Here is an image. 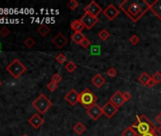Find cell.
Listing matches in <instances>:
<instances>
[{
  "mask_svg": "<svg viewBox=\"0 0 161 136\" xmlns=\"http://www.w3.org/2000/svg\"><path fill=\"white\" fill-rule=\"evenodd\" d=\"M121 9L130 18L134 23L137 22L148 10H150L149 3L147 0H124L120 4Z\"/></svg>",
  "mask_w": 161,
  "mask_h": 136,
  "instance_id": "cell-1",
  "label": "cell"
},
{
  "mask_svg": "<svg viewBox=\"0 0 161 136\" xmlns=\"http://www.w3.org/2000/svg\"><path fill=\"white\" fill-rule=\"evenodd\" d=\"M136 121H137V126L136 128L134 129V130L137 133V136L157 130V128L155 126V124L145 115H136Z\"/></svg>",
  "mask_w": 161,
  "mask_h": 136,
  "instance_id": "cell-2",
  "label": "cell"
},
{
  "mask_svg": "<svg viewBox=\"0 0 161 136\" xmlns=\"http://www.w3.org/2000/svg\"><path fill=\"white\" fill-rule=\"evenodd\" d=\"M32 107L39 113L44 115L52 107V102L47 96H45L44 94H41L37 98H35V100L32 101Z\"/></svg>",
  "mask_w": 161,
  "mask_h": 136,
  "instance_id": "cell-3",
  "label": "cell"
},
{
  "mask_svg": "<svg viewBox=\"0 0 161 136\" xmlns=\"http://www.w3.org/2000/svg\"><path fill=\"white\" fill-rule=\"evenodd\" d=\"M97 99H98V97L89 88H85L82 92L79 94V102L85 109H88L96 104Z\"/></svg>",
  "mask_w": 161,
  "mask_h": 136,
  "instance_id": "cell-4",
  "label": "cell"
},
{
  "mask_svg": "<svg viewBox=\"0 0 161 136\" xmlns=\"http://www.w3.org/2000/svg\"><path fill=\"white\" fill-rule=\"evenodd\" d=\"M26 66L21 62L18 59H14L12 62H10L6 70L7 72L12 76L13 78H19L21 76H22L25 72H26Z\"/></svg>",
  "mask_w": 161,
  "mask_h": 136,
  "instance_id": "cell-5",
  "label": "cell"
},
{
  "mask_svg": "<svg viewBox=\"0 0 161 136\" xmlns=\"http://www.w3.org/2000/svg\"><path fill=\"white\" fill-rule=\"evenodd\" d=\"M83 11H84V13H87V14H90L92 16L98 17L103 11V9H102V7L100 5L97 4L95 0H92L88 5L85 6V8L83 9Z\"/></svg>",
  "mask_w": 161,
  "mask_h": 136,
  "instance_id": "cell-6",
  "label": "cell"
},
{
  "mask_svg": "<svg viewBox=\"0 0 161 136\" xmlns=\"http://www.w3.org/2000/svg\"><path fill=\"white\" fill-rule=\"evenodd\" d=\"M80 21L82 23V25L84 26L85 28L92 29L97 24H98L99 18H98V17H95V16H92V15H90V14H87V13H84V14L80 18Z\"/></svg>",
  "mask_w": 161,
  "mask_h": 136,
  "instance_id": "cell-7",
  "label": "cell"
},
{
  "mask_svg": "<svg viewBox=\"0 0 161 136\" xmlns=\"http://www.w3.org/2000/svg\"><path fill=\"white\" fill-rule=\"evenodd\" d=\"M102 110L103 115L109 119L112 118L117 112V111H119V109H117L111 101H107L106 103L102 107Z\"/></svg>",
  "mask_w": 161,
  "mask_h": 136,
  "instance_id": "cell-8",
  "label": "cell"
},
{
  "mask_svg": "<svg viewBox=\"0 0 161 136\" xmlns=\"http://www.w3.org/2000/svg\"><path fill=\"white\" fill-rule=\"evenodd\" d=\"M102 13H103V15H104L107 19H108V20L113 21V20H115L117 16H119L120 10H119V9L115 7V5L109 4L108 6H107V7L103 9Z\"/></svg>",
  "mask_w": 161,
  "mask_h": 136,
  "instance_id": "cell-9",
  "label": "cell"
},
{
  "mask_svg": "<svg viewBox=\"0 0 161 136\" xmlns=\"http://www.w3.org/2000/svg\"><path fill=\"white\" fill-rule=\"evenodd\" d=\"M86 113L89 115V117L94 120V121H97L99 120L100 117L103 115L102 113V107H100L98 104H94L93 106H91L90 108L86 109Z\"/></svg>",
  "mask_w": 161,
  "mask_h": 136,
  "instance_id": "cell-10",
  "label": "cell"
},
{
  "mask_svg": "<svg viewBox=\"0 0 161 136\" xmlns=\"http://www.w3.org/2000/svg\"><path fill=\"white\" fill-rule=\"evenodd\" d=\"M64 99L71 106H75L79 102V93L75 89H71L69 92L64 96Z\"/></svg>",
  "mask_w": 161,
  "mask_h": 136,
  "instance_id": "cell-11",
  "label": "cell"
},
{
  "mask_svg": "<svg viewBox=\"0 0 161 136\" xmlns=\"http://www.w3.org/2000/svg\"><path fill=\"white\" fill-rule=\"evenodd\" d=\"M67 42H68L67 38L64 36L63 33H61V32L58 33L57 35L51 40V43L54 44L58 49H62L64 47V45L67 43Z\"/></svg>",
  "mask_w": 161,
  "mask_h": 136,
  "instance_id": "cell-12",
  "label": "cell"
},
{
  "mask_svg": "<svg viewBox=\"0 0 161 136\" xmlns=\"http://www.w3.org/2000/svg\"><path fill=\"white\" fill-rule=\"evenodd\" d=\"M112 103L117 108L120 109L124 103H125V100H124V97L122 96V93L121 92V91H117V92L115 94L112 95V96L110 97V100Z\"/></svg>",
  "mask_w": 161,
  "mask_h": 136,
  "instance_id": "cell-13",
  "label": "cell"
},
{
  "mask_svg": "<svg viewBox=\"0 0 161 136\" xmlns=\"http://www.w3.org/2000/svg\"><path fill=\"white\" fill-rule=\"evenodd\" d=\"M150 10L158 18L161 20V0H155V1L149 2Z\"/></svg>",
  "mask_w": 161,
  "mask_h": 136,
  "instance_id": "cell-14",
  "label": "cell"
},
{
  "mask_svg": "<svg viewBox=\"0 0 161 136\" xmlns=\"http://www.w3.org/2000/svg\"><path fill=\"white\" fill-rule=\"evenodd\" d=\"M29 123L31 127H33L35 130H38L43 124H44V119L39 115V113H35L29 119Z\"/></svg>",
  "mask_w": 161,
  "mask_h": 136,
  "instance_id": "cell-15",
  "label": "cell"
},
{
  "mask_svg": "<svg viewBox=\"0 0 161 136\" xmlns=\"http://www.w3.org/2000/svg\"><path fill=\"white\" fill-rule=\"evenodd\" d=\"M91 82L92 84L96 87V88H101L104 85L105 83V78L100 75V74H97L95 75L92 78H91Z\"/></svg>",
  "mask_w": 161,
  "mask_h": 136,
  "instance_id": "cell-16",
  "label": "cell"
},
{
  "mask_svg": "<svg viewBox=\"0 0 161 136\" xmlns=\"http://www.w3.org/2000/svg\"><path fill=\"white\" fill-rule=\"evenodd\" d=\"M70 28L74 32H82L85 28L82 25V23L79 20H74L71 24H70Z\"/></svg>",
  "mask_w": 161,
  "mask_h": 136,
  "instance_id": "cell-17",
  "label": "cell"
},
{
  "mask_svg": "<svg viewBox=\"0 0 161 136\" xmlns=\"http://www.w3.org/2000/svg\"><path fill=\"white\" fill-rule=\"evenodd\" d=\"M84 38H85V36L82 32H74L71 35V40L77 44H81V43L83 41Z\"/></svg>",
  "mask_w": 161,
  "mask_h": 136,
  "instance_id": "cell-18",
  "label": "cell"
},
{
  "mask_svg": "<svg viewBox=\"0 0 161 136\" xmlns=\"http://www.w3.org/2000/svg\"><path fill=\"white\" fill-rule=\"evenodd\" d=\"M85 130H86V128H85L84 125L82 123H81V122H78L73 127V130L75 131V133H77L78 135H82L85 131Z\"/></svg>",
  "mask_w": 161,
  "mask_h": 136,
  "instance_id": "cell-19",
  "label": "cell"
},
{
  "mask_svg": "<svg viewBox=\"0 0 161 136\" xmlns=\"http://www.w3.org/2000/svg\"><path fill=\"white\" fill-rule=\"evenodd\" d=\"M37 32L40 34L42 37H46L48 34L50 32V28L47 26V25H41L38 28H37Z\"/></svg>",
  "mask_w": 161,
  "mask_h": 136,
  "instance_id": "cell-20",
  "label": "cell"
},
{
  "mask_svg": "<svg viewBox=\"0 0 161 136\" xmlns=\"http://www.w3.org/2000/svg\"><path fill=\"white\" fill-rule=\"evenodd\" d=\"M151 76H150L148 73H146V72H144V73H142L140 76L138 77V81L140 82L142 85H147V83H148V81L151 79Z\"/></svg>",
  "mask_w": 161,
  "mask_h": 136,
  "instance_id": "cell-21",
  "label": "cell"
},
{
  "mask_svg": "<svg viewBox=\"0 0 161 136\" xmlns=\"http://www.w3.org/2000/svg\"><path fill=\"white\" fill-rule=\"evenodd\" d=\"M98 37L102 41L105 42L110 38V33L107 31L106 29H102L99 33H98Z\"/></svg>",
  "mask_w": 161,
  "mask_h": 136,
  "instance_id": "cell-22",
  "label": "cell"
},
{
  "mask_svg": "<svg viewBox=\"0 0 161 136\" xmlns=\"http://www.w3.org/2000/svg\"><path fill=\"white\" fill-rule=\"evenodd\" d=\"M64 68H66V70L68 72V73H73L75 70L77 69V64L73 62H68L66 63L64 65Z\"/></svg>",
  "mask_w": 161,
  "mask_h": 136,
  "instance_id": "cell-23",
  "label": "cell"
},
{
  "mask_svg": "<svg viewBox=\"0 0 161 136\" xmlns=\"http://www.w3.org/2000/svg\"><path fill=\"white\" fill-rule=\"evenodd\" d=\"M121 136H137V133L134 130L132 127H128L122 131Z\"/></svg>",
  "mask_w": 161,
  "mask_h": 136,
  "instance_id": "cell-24",
  "label": "cell"
},
{
  "mask_svg": "<svg viewBox=\"0 0 161 136\" xmlns=\"http://www.w3.org/2000/svg\"><path fill=\"white\" fill-rule=\"evenodd\" d=\"M36 42L33 38H31V37H28L25 41H24V44L26 45V47L28 48H31V47H33L34 45H35Z\"/></svg>",
  "mask_w": 161,
  "mask_h": 136,
  "instance_id": "cell-25",
  "label": "cell"
},
{
  "mask_svg": "<svg viewBox=\"0 0 161 136\" xmlns=\"http://www.w3.org/2000/svg\"><path fill=\"white\" fill-rule=\"evenodd\" d=\"M56 62L59 63V64H63L64 62H67V56L64 55L63 53H60L56 58H55Z\"/></svg>",
  "mask_w": 161,
  "mask_h": 136,
  "instance_id": "cell-26",
  "label": "cell"
},
{
  "mask_svg": "<svg viewBox=\"0 0 161 136\" xmlns=\"http://www.w3.org/2000/svg\"><path fill=\"white\" fill-rule=\"evenodd\" d=\"M67 7L71 10H74L79 7V3H78V1H76V0H70V1L67 3Z\"/></svg>",
  "mask_w": 161,
  "mask_h": 136,
  "instance_id": "cell-27",
  "label": "cell"
},
{
  "mask_svg": "<svg viewBox=\"0 0 161 136\" xmlns=\"http://www.w3.org/2000/svg\"><path fill=\"white\" fill-rule=\"evenodd\" d=\"M51 81L52 82H55V83H59V82H61L62 81V76H60L58 73H55L54 75H53L52 77H51Z\"/></svg>",
  "mask_w": 161,
  "mask_h": 136,
  "instance_id": "cell-28",
  "label": "cell"
},
{
  "mask_svg": "<svg viewBox=\"0 0 161 136\" xmlns=\"http://www.w3.org/2000/svg\"><path fill=\"white\" fill-rule=\"evenodd\" d=\"M152 78L155 81V84L160 83V82H161V73H160V72H155V73L153 75Z\"/></svg>",
  "mask_w": 161,
  "mask_h": 136,
  "instance_id": "cell-29",
  "label": "cell"
},
{
  "mask_svg": "<svg viewBox=\"0 0 161 136\" xmlns=\"http://www.w3.org/2000/svg\"><path fill=\"white\" fill-rule=\"evenodd\" d=\"M81 45H82V48L86 49V48H88V47H90V45H91V42H90L86 37H85V38L83 39V41L81 43Z\"/></svg>",
  "mask_w": 161,
  "mask_h": 136,
  "instance_id": "cell-30",
  "label": "cell"
},
{
  "mask_svg": "<svg viewBox=\"0 0 161 136\" xmlns=\"http://www.w3.org/2000/svg\"><path fill=\"white\" fill-rule=\"evenodd\" d=\"M47 88L50 91V92H54V91L58 88V84L57 83H55V82H52V81H50L49 83H48V85H47Z\"/></svg>",
  "mask_w": 161,
  "mask_h": 136,
  "instance_id": "cell-31",
  "label": "cell"
},
{
  "mask_svg": "<svg viewBox=\"0 0 161 136\" xmlns=\"http://www.w3.org/2000/svg\"><path fill=\"white\" fill-rule=\"evenodd\" d=\"M106 74L108 75L110 77H116L117 75V70L115 69L114 67H110L109 69L106 71Z\"/></svg>",
  "mask_w": 161,
  "mask_h": 136,
  "instance_id": "cell-32",
  "label": "cell"
},
{
  "mask_svg": "<svg viewBox=\"0 0 161 136\" xmlns=\"http://www.w3.org/2000/svg\"><path fill=\"white\" fill-rule=\"evenodd\" d=\"M139 41H140V39H139V37L137 36V35H132L131 36V38L129 39V42H130L132 44H134V45H136V44H137L138 43H139Z\"/></svg>",
  "mask_w": 161,
  "mask_h": 136,
  "instance_id": "cell-33",
  "label": "cell"
},
{
  "mask_svg": "<svg viewBox=\"0 0 161 136\" xmlns=\"http://www.w3.org/2000/svg\"><path fill=\"white\" fill-rule=\"evenodd\" d=\"M10 31L7 28H2L1 29H0V35H1L2 37H4V38L8 37L10 35Z\"/></svg>",
  "mask_w": 161,
  "mask_h": 136,
  "instance_id": "cell-34",
  "label": "cell"
},
{
  "mask_svg": "<svg viewBox=\"0 0 161 136\" xmlns=\"http://www.w3.org/2000/svg\"><path fill=\"white\" fill-rule=\"evenodd\" d=\"M122 96H123V97H124V100H125V102H127V101H129L131 98H132V95L129 93V92H124V93H122Z\"/></svg>",
  "mask_w": 161,
  "mask_h": 136,
  "instance_id": "cell-35",
  "label": "cell"
},
{
  "mask_svg": "<svg viewBox=\"0 0 161 136\" xmlns=\"http://www.w3.org/2000/svg\"><path fill=\"white\" fill-rule=\"evenodd\" d=\"M155 85V82L154 79L151 77V79H150V81H148V83H147L146 86H148V87H150V88H152V87H154Z\"/></svg>",
  "mask_w": 161,
  "mask_h": 136,
  "instance_id": "cell-36",
  "label": "cell"
},
{
  "mask_svg": "<svg viewBox=\"0 0 161 136\" xmlns=\"http://www.w3.org/2000/svg\"><path fill=\"white\" fill-rule=\"evenodd\" d=\"M155 121L157 124H159V127H161V111L155 116Z\"/></svg>",
  "mask_w": 161,
  "mask_h": 136,
  "instance_id": "cell-37",
  "label": "cell"
},
{
  "mask_svg": "<svg viewBox=\"0 0 161 136\" xmlns=\"http://www.w3.org/2000/svg\"><path fill=\"white\" fill-rule=\"evenodd\" d=\"M138 136H158V134L155 131H153V132H149V133H146L143 135H138Z\"/></svg>",
  "mask_w": 161,
  "mask_h": 136,
  "instance_id": "cell-38",
  "label": "cell"
},
{
  "mask_svg": "<svg viewBox=\"0 0 161 136\" xmlns=\"http://www.w3.org/2000/svg\"><path fill=\"white\" fill-rule=\"evenodd\" d=\"M91 53H93V54H99V53H100L99 47H95L94 48H92V49H91Z\"/></svg>",
  "mask_w": 161,
  "mask_h": 136,
  "instance_id": "cell-39",
  "label": "cell"
},
{
  "mask_svg": "<svg viewBox=\"0 0 161 136\" xmlns=\"http://www.w3.org/2000/svg\"><path fill=\"white\" fill-rule=\"evenodd\" d=\"M157 131H158V133L161 135V127H159V128L157 129Z\"/></svg>",
  "mask_w": 161,
  "mask_h": 136,
  "instance_id": "cell-40",
  "label": "cell"
},
{
  "mask_svg": "<svg viewBox=\"0 0 161 136\" xmlns=\"http://www.w3.org/2000/svg\"><path fill=\"white\" fill-rule=\"evenodd\" d=\"M1 85H2V81H0V86H1Z\"/></svg>",
  "mask_w": 161,
  "mask_h": 136,
  "instance_id": "cell-41",
  "label": "cell"
},
{
  "mask_svg": "<svg viewBox=\"0 0 161 136\" xmlns=\"http://www.w3.org/2000/svg\"><path fill=\"white\" fill-rule=\"evenodd\" d=\"M23 136H28V135H27V134H24V135H23Z\"/></svg>",
  "mask_w": 161,
  "mask_h": 136,
  "instance_id": "cell-42",
  "label": "cell"
}]
</instances>
